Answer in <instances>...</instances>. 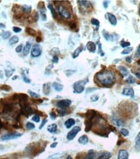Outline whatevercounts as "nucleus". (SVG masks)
<instances>
[{
    "label": "nucleus",
    "mask_w": 140,
    "mask_h": 159,
    "mask_svg": "<svg viewBox=\"0 0 140 159\" xmlns=\"http://www.w3.org/2000/svg\"><path fill=\"white\" fill-rule=\"evenodd\" d=\"M96 79L102 86H110L115 82V78L114 73L110 70L102 71L96 74Z\"/></svg>",
    "instance_id": "f257e3e1"
},
{
    "label": "nucleus",
    "mask_w": 140,
    "mask_h": 159,
    "mask_svg": "<svg viewBox=\"0 0 140 159\" xmlns=\"http://www.w3.org/2000/svg\"><path fill=\"white\" fill-rule=\"evenodd\" d=\"M56 7L58 12L59 15L62 18L66 19V20L71 18V14L70 11H69V9L67 8L66 6L63 4H61V3H59V4L56 5Z\"/></svg>",
    "instance_id": "f03ea898"
},
{
    "label": "nucleus",
    "mask_w": 140,
    "mask_h": 159,
    "mask_svg": "<svg viewBox=\"0 0 140 159\" xmlns=\"http://www.w3.org/2000/svg\"><path fill=\"white\" fill-rule=\"evenodd\" d=\"M87 82H88V81L85 80H80L75 82L73 85V89L75 92L77 93H83L84 90V86Z\"/></svg>",
    "instance_id": "7ed1b4c3"
},
{
    "label": "nucleus",
    "mask_w": 140,
    "mask_h": 159,
    "mask_svg": "<svg viewBox=\"0 0 140 159\" xmlns=\"http://www.w3.org/2000/svg\"><path fill=\"white\" fill-rule=\"evenodd\" d=\"M20 115H23V116H25L26 117H29V116H31L33 113V110L27 104L26 105L24 106L20 107Z\"/></svg>",
    "instance_id": "20e7f679"
},
{
    "label": "nucleus",
    "mask_w": 140,
    "mask_h": 159,
    "mask_svg": "<svg viewBox=\"0 0 140 159\" xmlns=\"http://www.w3.org/2000/svg\"><path fill=\"white\" fill-rule=\"evenodd\" d=\"M21 136V134L20 133L17 132H11L9 133V134H5V135H3V136H2V140L3 141H8L11 140V139H16V138H19V137Z\"/></svg>",
    "instance_id": "39448f33"
},
{
    "label": "nucleus",
    "mask_w": 140,
    "mask_h": 159,
    "mask_svg": "<svg viewBox=\"0 0 140 159\" xmlns=\"http://www.w3.org/2000/svg\"><path fill=\"white\" fill-rule=\"evenodd\" d=\"M81 129H80V126H75V127L71 129V130L68 132V135H67V139L68 140H72L74 138H75L77 135L78 133L80 131Z\"/></svg>",
    "instance_id": "423d86ee"
},
{
    "label": "nucleus",
    "mask_w": 140,
    "mask_h": 159,
    "mask_svg": "<svg viewBox=\"0 0 140 159\" xmlns=\"http://www.w3.org/2000/svg\"><path fill=\"white\" fill-rule=\"evenodd\" d=\"M71 104V100L69 99H64V100H59L56 103V106L61 109H65L68 108Z\"/></svg>",
    "instance_id": "0eeeda50"
},
{
    "label": "nucleus",
    "mask_w": 140,
    "mask_h": 159,
    "mask_svg": "<svg viewBox=\"0 0 140 159\" xmlns=\"http://www.w3.org/2000/svg\"><path fill=\"white\" fill-rule=\"evenodd\" d=\"M42 48L39 44H34L31 50V55L34 58L40 56L42 54Z\"/></svg>",
    "instance_id": "6e6552de"
},
{
    "label": "nucleus",
    "mask_w": 140,
    "mask_h": 159,
    "mask_svg": "<svg viewBox=\"0 0 140 159\" xmlns=\"http://www.w3.org/2000/svg\"><path fill=\"white\" fill-rule=\"evenodd\" d=\"M122 94L126 96H130L132 98L134 97V91L132 87H126L123 90Z\"/></svg>",
    "instance_id": "1a4fd4ad"
},
{
    "label": "nucleus",
    "mask_w": 140,
    "mask_h": 159,
    "mask_svg": "<svg viewBox=\"0 0 140 159\" xmlns=\"http://www.w3.org/2000/svg\"><path fill=\"white\" fill-rule=\"evenodd\" d=\"M128 152L125 149H120L118 152L117 159H128Z\"/></svg>",
    "instance_id": "9d476101"
},
{
    "label": "nucleus",
    "mask_w": 140,
    "mask_h": 159,
    "mask_svg": "<svg viewBox=\"0 0 140 159\" xmlns=\"http://www.w3.org/2000/svg\"><path fill=\"white\" fill-rule=\"evenodd\" d=\"M112 156V153L108 151L101 152L99 154L97 159H110Z\"/></svg>",
    "instance_id": "9b49d317"
},
{
    "label": "nucleus",
    "mask_w": 140,
    "mask_h": 159,
    "mask_svg": "<svg viewBox=\"0 0 140 159\" xmlns=\"http://www.w3.org/2000/svg\"><path fill=\"white\" fill-rule=\"evenodd\" d=\"M86 48L88 50V51L90 52H95L96 51V45L94 42H92V41H89L86 44Z\"/></svg>",
    "instance_id": "f8f14e48"
},
{
    "label": "nucleus",
    "mask_w": 140,
    "mask_h": 159,
    "mask_svg": "<svg viewBox=\"0 0 140 159\" xmlns=\"http://www.w3.org/2000/svg\"><path fill=\"white\" fill-rule=\"evenodd\" d=\"M108 20L110 24L112 26H116L117 24V18L113 14L108 12Z\"/></svg>",
    "instance_id": "ddd939ff"
},
{
    "label": "nucleus",
    "mask_w": 140,
    "mask_h": 159,
    "mask_svg": "<svg viewBox=\"0 0 140 159\" xmlns=\"http://www.w3.org/2000/svg\"><path fill=\"white\" fill-rule=\"evenodd\" d=\"M75 124V119L73 118L68 119L66 120V121H65V123H64V125H65V126L67 129H70V128L73 126Z\"/></svg>",
    "instance_id": "4468645a"
},
{
    "label": "nucleus",
    "mask_w": 140,
    "mask_h": 159,
    "mask_svg": "<svg viewBox=\"0 0 140 159\" xmlns=\"http://www.w3.org/2000/svg\"><path fill=\"white\" fill-rule=\"evenodd\" d=\"M118 70L120 72V73L123 76H127L128 74V71L127 68V67H125L124 66H119L118 67Z\"/></svg>",
    "instance_id": "2eb2a0df"
},
{
    "label": "nucleus",
    "mask_w": 140,
    "mask_h": 159,
    "mask_svg": "<svg viewBox=\"0 0 140 159\" xmlns=\"http://www.w3.org/2000/svg\"><path fill=\"white\" fill-rule=\"evenodd\" d=\"M135 149L137 151H140V132L135 139Z\"/></svg>",
    "instance_id": "dca6fc26"
},
{
    "label": "nucleus",
    "mask_w": 140,
    "mask_h": 159,
    "mask_svg": "<svg viewBox=\"0 0 140 159\" xmlns=\"http://www.w3.org/2000/svg\"><path fill=\"white\" fill-rule=\"evenodd\" d=\"M83 50V45H80V46H79V47H78L77 48L76 50L74 51V52L73 53V54H72L73 58L75 59V58H77V57L79 55V54L82 52Z\"/></svg>",
    "instance_id": "f3484780"
},
{
    "label": "nucleus",
    "mask_w": 140,
    "mask_h": 159,
    "mask_svg": "<svg viewBox=\"0 0 140 159\" xmlns=\"http://www.w3.org/2000/svg\"><path fill=\"white\" fill-rule=\"evenodd\" d=\"M78 3L80 5V7L83 9H88L91 7V4L89 2L87 1H78Z\"/></svg>",
    "instance_id": "a211bd4d"
},
{
    "label": "nucleus",
    "mask_w": 140,
    "mask_h": 159,
    "mask_svg": "<svg viewBox=\"0 0 140 159\" xmlns=\"http://www.w3.org/2000/svg\"><path fill=\"white\" fill-rule=\"evenodd\" d=\"M31 48V42H27L26 44L24 46V52H24V55H25V56H26V55H27L28 54H29Z\"/></svg>",
    "instance_id": "6ab92c4d"
},
{
    "label": "nucleus",
    "mask_w": 140,
    "mask_h": 159,
    "mask_svg": "<svg viewBox=\"0 0 140 159\" xmlns=\"http://www.w3.org/2000/svg\"><path fill=\"white\" fill-rule=\"evenodd\" d=\"M102 35H103L104 38H105L106 41H112L113 40H114V36H113L112 35L108 33L105 30L102 31Z\"/></svg>",
    "instance_id": "aec40b11"
},
{
    "label": "nucleus",
    "mask_w": 140,
    "mask_h": 159,
    "mask_svg": "<svg viewBox=\"0 0 140 159\" xmlns=\"http://www.w3.org/2000/svg\"><path fill=\"white\" fill-rule=\"evenodd\" d=\"M47 130L50 133H55L57 130V125L55 123L51 124L47 126Z\"/></svg>",
    "instance_id": "412c9836"
},
{
    "label": "nucleus",
    "mask_w": 140,
    "mask_h": 159,
    "mask_svg": "<svg viewBox=\"0 0 140 159\" xmlns=\"http://www.w3.org/2000/svg\"><path fill=\"white\" fill-rule=\"evenodd\" d=\"M79 143L83 145H86V143H88V138L87 136L86 135H83L79 138V140H78Z\"/></svg>",
    "instance_id": "4be33fe9"
},
{
    "label": "nucleus",
    "mask_w": 140,
    "mask_h": 159,
    "mask_svg": "<svg viewBox=\"0 0 140 159\" xmlns=\"http://www.w3.org/2000/svg\"><path fill=\"white\" fill-rule=\"evenodd\" d=\"M53 87L55 89V90H56L58 92H60L63 90V88H64L63 85L60 84L58 83V82H54L53 84Z\"/></svg>",
    "instance_id": "5701e85b"
},
{
    "label": "nucleus",
    "mask_w": 140,
    "mask_h": 159,
    "mask_svg": "<svg viewBox=\"0 0 140 159\" xmlns=\"http://www.w3.org/2000/svg\"><path fill=\"white\" fill-rule=\"evenodd\" d=\"M47 7H48L50 11H51V14H52L53 17L55 19H56V18H57V13H56V10L55 9V8H54V7H53V5L49 4Z\"/></svg>",
    "instance_id": "b1692460"
},
{
    "label": "nucleus",
    "mask_w": 140,
    "mask_h": 159,
    "mask_svg": "<svg viewBox=\"0 0 140 159\" xmlns=\"http://www.w3.org/2000/svg\"><path fill=\"white\" fill-rule=\"evenodd\" d=\"M38 9L40 11V14H45V12L46 11V8H45L43 2H40L39 4H38Z\"/></svg>",
    "instance_id": "393cba45"
},
{
    "label": "nucleus",
    "mask_w": 140,
    "mask_h": 159,
    "mask_svg": "<svg viewBox=\"0 0 140 159\" xmlns=\"http://www.w3.org/2000/svg\"><path fill=\"white\" fill-rule=\"evenodd\" d=\"M11 35V33L10 31H3L1 33V36L3 39H7Z\"/></svg>",
    "instance_id": "a878e982"
},
{
    "label": "nucleus",
    "mask_w": 140,
    "mask_h": 159,
    "mask_svg": "<svg viewBox=\"0 0 140 159\" xmlns=\"http://www.w3.org/2000/svg\"><path fill=\"white\" fill-rule=\"evenodd\" d=\"M18 41H19L18 37H17V36H14V37H12V38L9 40V44L11 45L17 43Z\"/></svg>",
    "instance_id": "bb28decb"
},
{
    "label": "nucleus",
    "mask_w": 140,
    "mask_h": 159,
    "mask_svg": "<svg viewBox=\"0 0 140 159\" xmlns=\"http://www.w3.org/2000/svg\"><path fill=\"white\" fill-rule=\"evenodd\" d=\"M133 50H134L133 47L126 48H124V50H123V51L122 52L121 54H123V55H127V54H128L130 52H132Z\"/></svg>",
    "instance_id": "cd10ccee"
},
{
    "label": "nucleus",
    "mask_w": 140,
    "mask_h": 159,
    "mask_svg": "<svg viewBox=\"0 0 140 159\" xmlns=\"http://www.w3.org/2000/svg\"><path fill=\"white\" fill-rule=\"evenodd\" d=\"M43 90L44 94H46V95H48V94L49 93L50 86H49V84H46L43 85Z\"/></svg>",
    "instance_id": "c85d7f7f"
},
{
    "label": "nucleus",
    "mask_w": 140,
    "mask_h": 159,
    "mask_svg": "<svg viewBox=\"0 0 140 159\" xmlns=\"http://www.w3.org/2000/svg\"><path fill=\"white\" fill-rule=\"evenodd\" d=\"M127 82L128 84H134L135 82H136V79L134 78V77L132 76H128V78L127 79Z\"/></svg>",
    "instance_id": "c756f323"
},
{
    "label": "nucleus",
    "mask_w": 140,
    "mask_h": 159,
    "mask_svg": "<svg viewBox=\"0 0 140 159\" xmlns=\"http://www.w3.org/2000/svg\"><path fill=\"white\" fill-rule=\"evenodd\" d=\"M62 155L60 153H56L54 154V155H51L50 156H49V158L47 159H59L62 157Z\"/></svg>",
    "instance_id": "7c9ffc66"
},
{
    "label": "nucleus",
    "mask_w": 140,
    "mask_h": 159,
    "mask_svg": "<svg viewBox=\"0 0 140 159\" xmlns=\"http://www.w3.org/2000/svg\"><path fill=\"white\" fill-rule=\"evenodd\" d=\"M91 23H92V25H94V26H97V30L98 29V28L100 26V22L97 19H95V18H92V20H91Z\"/></svg>",
    "instance_id": "2f4dec72"
},
{
    "label": "nucleus",
    "mask_w": 140,
    "mask_h": 159,
    "mask_svg": "<svg viewBox=\"0 0 140 159\" xmlns=\"http://www.w3.org/2000/svg\"><path fill=\"white\" fill-rule=\"evenodd\" d=\"M25 128H26L27 130H33L35 128V125L33 123L28 122L27 123V124L25 125Z\"/></svg>",
    "instance_id": "473e14b6"
},
{
    "label": "nucleus",
    "mask_w": 140,
    "mask_h": 159,
    "mask_svg": "<svg viewBox=\"0 0 140 159\" xmlns=\"http://www.w3.org/2000/svg\"><path fill=\"white\" fill-rule=\"evenodd\" d=\"M26 33H28L30 35L35 36L36 35V31L33 29L30 28H26Z\"/></svg>",
    "instance_id": "72a5a7b5"
},
{
    "label": "nucleus",
    "mask_w": 140,
    "mask_h": 159,
    "mask_svg": "<svg viewBox=\"0 0 140 159\" xmlns=\"http://www.w3.org/2000/svg\"><path fill=\"white\" fill-rule=\"evenodd\" d=\"M23 10H24V12H25V13L27 14H29L31 12V6L29 5H24L22 7Z\"/></svg>",
    "instance_id": "f704fd0d"
},
{
    "label": "nucleus",
    "mask_w": 140,
    "mask_h": 159,
    "mask_svg": "<svg viewBox=\"0 0 140 159\" xmlns=\"http://www.w3.org/2000/svg\"><path fill=\"white\" fill-rule=\"evenodd\" d=\"M120 44L121 46V47L124 48H128V46H129L130 45V42H126V41H124V40H123V41H121Z\"/></svg>",
    "instance_id": "c9c22d12"
},
{
    "label": "nucleus",
    "mask_w": 140,
    "mask_h": 159,
    "mask_svg": "<svg viewBox=\"0 0 140 159\" xmlns=\"http://www.w3.org/2000/svg\"><path fill=\"white\" fill-rule=\"evenodd\" d=\"M120 132H121V134L124 137L128 136L129 135V132H128V130H127V129H121Z\"/></svg>",
    "instance_id": "e433bc0d"
},
{
    "label": "nucleus",
    "mask_w": 140,
    "mask_h": 159,
    "mask_svg": "<svg viewBox=\"0 0 140 159\" xmlns=\"http://www.w3.org/2000/svg\"><path fill=\"white\" fill-rule=\"evenodd\" d=\"M115 124H116L117 126H123V125H124V123H123V121H122V120H121L120 119H115Z\"/></svg>",
    "instance_id": "4c0bfd02"
},
{
    "label": "nucleus",
    "mask_w": 140,
    "mask_h": 159,
    "mask_svg": "<svg viewBox=\"0 0 140 159\" xmlns=\"http://www.w3.org/2000/svg\"><path fill=\"white\" fill-rule=\"evenodd\" d=\"M29 94H30V95L32 97L35 98V99H38V98L40 97L39 95H38V94L36 93L33 92V91H32L31 90H29Z\"/></svg>",
    "instance_id": "58836bf2"
},
{
    "label": "nucleus",
    "mask_w": 140,
    "mask_h": 159,
    "mask_svg": "<svg viewBox=\"0 0 140 159\" xmlns=\"http://www.w3.org/2000/svg\"><path fill=\"white\" fill-rule=\"evenodd\" d=\"M32 120L36 123H39L40 121V116L38 115H35L33 117Z\"/></svg>",
    "instance_id": "ea45409f"
},
{
    "label": "nucleus",
    "mask_w": 140,
    "mask_h": 159,
    "mask_svg": "<svg viewBox=\"0 0 140 159\" xmlns=\"http://www.w3.org/2000/svg\"><path fill=\"white\" fill-rule=\"evenodd\" d=\"M140 57V44L137 47V50H136V53H135V58H138Z\"/></svg>",
    "instance_id": "a19ab883"
},
{
    "label": "nucleus",
    "mask_w": 140,
    "mask_h": 159,
    "mask_svg": "<svg viewBox=\"0 0 140 159\" xmlns=\"http://www.w3.org/2000/svg\"><path fill=\"white\" fill-rule=\"evenodd\" d=\"M0 89L2 90H4V91H9V90H11V87L10 86H7V85H3V86H2L0 87Z\"/></svg>",
    "instance_id": "79ce46f5"
},
{
    "label": "nucleus",
    "mask_w": 140,
    "mask_h": 159,
    "mask_svg": "<svg viewBox=\"0 0 140 159\" xmlns=\"http://www.w3.org/2000/svg\"><path fill=\"white\" fill-rule=\"evenodd\" d=\"M23 79H24V82H25V83H27V84H30L31 83V80L29 78H28L26 76H25V74H23Z\"/></svg>",
    "instance_id": "37998d69"
},
{
    "label": "nucleus",
    "mask_w": 140,
    "mask_h": 159,
    "mask_svg": "<svg viewBox=\"0 0 140 159\" xmlns=\"http://www.w3.org/2000/svg\"><path fill=\"white\" fill-rule=\"evenodd\" d=\"M90 99L92 101L95 102V101H97V100H98L99 96L97 95H92V96H91Z\"/></svg>",
    "instance_id": "c03bdc74"
},
{
    "label": "nucleus",
    "mask_w": 140,
    "mask_h": 159,
    "mask_svg": "<svg viewBox=\"0 0 140 159\" xmlns=\"http://www.w3.org/2000/svg\"><path fill=\"white\" fill-rule=\"evenodd\" d=\"M12 30H13V31L15 32V33H20V32L21 31V29L18 28V27H13V28H12Z\"/></svg>",
    "instance_id": "a18cd8bd"
},
{
    "label": "nucleus",
    "mask_w": 140,
    "mask_h": 159,
    "mask_svg": "<svg viewBox=\"0 0 140 159\" xmlns=\"http://www.w3.org/2000/svg\"><path fill=\"white\" fill-rule=\"evenodd\" d=\"M22 46H23L22 44H20V45H19V46H18L16 48V52H18V53L20 52L22 50Z\"/></svg>",
    "instance_id": "49530a36"
},
{
    "label": "nucleus",
    "mask_w": 140,
    "mask_h": 159,
    "mask_svg": "<svg viewBox=\"0 0 140 159\" xmlns=\"http://www.w3.org/2000/svg\"><path fill=\"white\" fill-rule=\"evenodd\" d=\"M47 119H43V121H42V123H41V125H40V126H39L40 130V129H42V127H43V126H44L45 125H46V122H47Z\"/></svg>",
    "instance_id": "de8ad7c7"
},
{
    "label": "nucleus",
    "mask_w": 140,
    "mask_h": 159,
    "mask_svg": "<svg viewBox=\"0 0 140 159\" xmlns=\"http://www.w3.org/2000/svg\"><path fill=\"white\" fill-rule=\"evenodd\" d=\"M50 116H51V118L53 120L55 119L56 118V113H55V112H51V113H50Z\"/></svg>",
    "instance_id": "09e8293b"
},
{
    "label": "nucleus",
    "mask_w": 140,
    "mask_h": 159,
    "mask_svg": "<svg viewBox=\"0 0 140 159\" xmlns=\"http://www.w3.org/2000/svg\"><path fill=\"white\" fill-rule=\"evenodd\" d=\"M53 62L55 63H57L58 62V58L56 55H54L53 58Z\"/></svg>",
    "instance_id": "8fccbe9b"
},
{
    "label": "nucleus",
    "mask_w": 140,
    "mask_h": 159,
    "mask_svg": "<svg viewBox=\"0 0 140 159\" xmlns=\"http://www.w3.org/2000/svg\"><path fill=\"white\" fill-rule=\"evenodd\" d=\"M69 26H70V28H71L72 29H75V28H76V24L74 22H71L69 24Z\"/></svg>",
    "instance_id": "3c124183"
},
{
    "label": "nucleus",
    "mask_w": 140,
    "mask_h": 159,
    "mask_svg": "<svg viewBox=\"0 0 140 159\" xmlns=\"http://www.w3.org/2000/svg\"><path fill=\"white\" fill-rule=\"evenodd\" d=\"M134 74L136 76V77L138 78L139 79H140V71H136V72H133Z\"/></svg>",
    "instance_id": "603ef678"
},
{
    "label": "nucleus",
    "mask_w": 140,
    "mask_h": 159,
    "mask_svg": "<svg viewBox=\"0 0 140 159\" xmlns=\"http://www.w3.org/2000/svg\"><path fill=\"white\" fill-rule=\"evenodd\" d=\"M126 61L128 63H130L131 62H132V58H131V57H127V58H126Z\"/></svg>",
    "instance_id": "864d4df0"
},
{
    "label": "nucleus",
    "mask_w": 140,
    "mask_h": 159,
    "mask_svg": "<svg viewBox=\"0 0 140 159\" xmlns=\"http://www.w3.org/2000/svg\"><path fill=\"white\" fill-rule=\"evenodd\" d=\"M108 2H107V1H105V2H103V6L104 7H105V9H107L108 8Z\"/></svg>",
    "instance_id": "5fc2aeb1"
},
{
    "label": "nucleus",
    "mask_w": 140,
    "mask_h": 159,
    "mask_svg": "<svg viewBox=\"0 0 140 159\" xmlns=\"http://www.w3.org/2000/svg\"><path fill=\"white\" fill-rule=\"evenodd\" d=\"M58 143L57 142H55V143H52V144L50 145V147H51V148H55V147H56V146L57 145Z\"/></svg>",
    "instance_id": "6e6d98bb"
},
{
    "label": "nucleus",
    "mask_w": 140,
    "mask_h": 159,
    "mask_svg": "<svg viewBox=\"0 0 140 159\" xmlns=\"http://www.w3.org/2000/svg\"><path fill=\"white\" fill-rule=\"evenodd\" d=\"M5 25L3 24H2V23H0V28H5Z\"/></svg>",
    "instance_id": "4d7b16f0"
},
{
    "label": "nucleus",
    "mask_w": 140,
    "mask_h": 159,
    "mask_svg": "<svg viewBox=\"0 0 140 159\" xmlns=\"http://www.w3.org/2000/svg\"><path fill=\"white\" fill-rule=\"evenodd\" d=\"M3 123H2L1 119H0V129H2V128H3Z\"/></svg>",
    "instance_id": "13d9d810"
},
{
    "label": "nucleus",
    "mask_w": 140,
    "mask_h": 159,
    "mask_svg": "<svg viewBox=\"0 0 140 159\" xmlns=\"http://www.w3.org/2000/svg\"><path fill=\"white\" fill-rule=\"evenodd\" d=\"M36 41L38 42H40L41 41V37H37V38H36Z\"/></svg>",
    "instance_id": "bf43d9fd"
},
{
    "label": "nucleus",
    "mask_w": 140,
    "mask_h": 159,
    "mask_svg": "<svg viewBox=\"0 0 140 159\" xmlns=\"http://www.w3.org/2000/svg\"><path fill=\"white\" fill-rule=\"evenodd\" d=\"M66 159H72V157H71V156H69H69H68V157H67Z\"/></svg>",
    "instance_id": "052dcab7"
},
{
    "label": "nucleus",
    "mask_w": 140,
    "mask_h": 159,
    "mask_svg": "<svg viewBox=\"0 0 140 159\" xmlns=\"http://www.w3.org/2000/svg\"><path fill=\"white\" fill-rule=\"evenodd\" d=\"M139 16H140V4L139 6Z\"/></svg>",
    "instance_id": "680f3d73"
},
{
    "label": "nucleus",
    "mask_w": 140,
    "mask_h": 159,
    "mask_svg": "<svg viewBox=\"0 0 140 159\" xmlns=\"http://www.w3.org/2000/svg\"><path fill=\"white\" fill-rule=\"evenodd\" d=\"M139 63H140V61H139Z\"/></svg>",
    "instance_id": "e2e57ef3"
}]
</instances>
